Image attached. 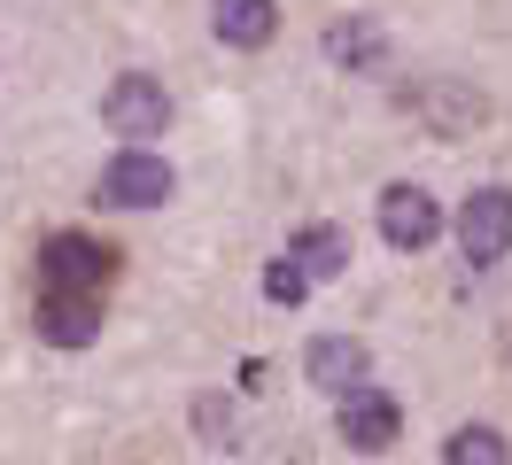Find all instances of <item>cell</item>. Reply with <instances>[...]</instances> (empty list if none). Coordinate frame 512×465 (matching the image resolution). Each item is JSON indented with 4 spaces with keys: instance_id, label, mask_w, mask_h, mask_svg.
<instances>
[{
    "instance_id": "cell-4",
    "label": "cell",
    "mask_w": 512,
    "mask_h": 465,
    "mask_svg": "<svg viewBox=\"0 0 512 465\" xmlns=\"http://www.w3.org/2000/svg\"><path fill=\"white\" fill-rule=\"evenodd\" d=\"M117 272V256L86 233H47L39 241V287H78V295H101Z\"/></svg>"
},
{
    "instance_id": "cell-7",
    "label": "cell",
    "mask_w": 512,
    "mask_h": 465,
    "mask_svg": "<svg viewBox=\"0 0 512 465\" xmlns=\"http://www.w3.org/2000/svg\"><path fill=\"white\" fill-rule=\"evenodd\" d=\"M39 341L55 349H86L101 334V295H78V287H39Z\"/></svg>"
},
{
    "instance_id": "cell-8",
    "label": "cell",
    "mask_w": 512,
    "mask_h": 465,
    "mask_svg": "<svg viewBox=\"0 0 512 465\" xmlns=\"http://www.w3.org/2000/svg\"><path fill=\"white\" fill-rule=\"evenodd\" d=\"M404 101H412V117L435 124L443 140H458V132H474V124L489 117V101H481L474 86H458V78H427V86H412Z\"/></svg>"
},
{
    "instance_id": "cell-1",
    "label": "cell",
    "mask_w": 512,
    "mask_h": 465,
    "mask_svg": "<svg viewBox=\"0 0 512 465\" xmlns=\"http://www.w3.org/2000/svg\"><path fill=\"white\" fill-rule=\"evenodd\" d=\"M101 124L117 132V140H163V124H171V93H163V78H148V70H125L117 86L101 93Z\"/></svg>"
},
{
    "instance_id": "cell-3",
    "label": "cell",
    "mask_w": 512,
    "mask_h": 465,
    "mask_svg": "<svg viewBox=\"0 0 512 465\" xmlns=\"http://www.w3.org/2000/svg\"><path fill=\"white\" fill-rule=\"evenodd\" d=\"M334 427H342V442H350L357 458H381V450H396V434H404V411H396V396L388 388H350V396H334Z\"/></svg>"
},
{
    "instance_id": "cell-9",
    "label": "cell",
    "mask_w": 512,
    "mask_h": 465,
    "mask_svg": "<svg viewBox=\"0 0 512 465\" xmlns=\"http://www.w3.org/2000/svg\"><path fill=\"white\" fill-rule=\"evenodd\" d=\"M303 372H311V388H326V396H350V388H365L373 357H365V341H350V334H319L311 357H303Z\"/></svg>"
},
{
    "instance_id": "cell-2",
    "label": "cell",
    "mask_w": 512,
    "mask_h": 465,
    "mask_svg": "<svg viewBox=\"0 0 512 465\" xmlns=\"http://www.w3.org/2000/svg\"><path fill=\"white\" fill-rule=\"evenodd\" d=\"M458 256L466 264H505L512 256V186H474L458 202Z\"/></svg>"
},
{
    "instance_id": "cell-14",
    "label": "cell",
    "mask_w": 512,
    "mask_h": 465,
    "mask_svg": "<svg viewBox=\"0 0 512 465\" xmlns=\"http://www.w3.org/2000/svg\"><path fill=\"white\" fill-rule=\"evenodd\" d=\"M303 295H311V272H303V256L288 248V256H280V264L264 272V303H288V310H295Z\"/></svg>"
},
{
    "instance_id": "cell-6",
    "label": "cell",
    "mask_w": 512,
    "mask_h": 465,
    "mask_svg": "<svg viewBox=\"0 0 512 465\" xmlns=\"http://www.w3.org/2000/svg\"><path fill=\"white\" fill-rule=\"evenodd\" d=\"M435 233H443V202H435L427 186L396 179V186L381 194V241H388V248H404V256H419Z\"/></svg>"
},
{
    "instance_id": "cell-5",
    "label": "cell",
    "mask_w": 512,
    "mask_h": 465,
    "mask_svg": "<svg viewBox=\"0 0 512 465\" xmlns=\"http://www.w3.org/2000/svg\"><path fill=\"white\" fill-rule=\"evenodd\" d=\"M171 163L148 148H125V155H109V171H101V202H117V210H163L171 202Z\"/></svg>"
},
{
    "instance_id": "cell-13",
    "label": "cell",
    "mask_w": 512,
    "mask_h": 465,
    "mask_svg": "<svg viewBox=\"0 0 512 465\" xmlns=\"http://www.w3.org/2000/svg\"><path fill=\"white\" fill-rule=\"evenodd\" d=\"M443 465H512V442L497 427H458L443 442Z\"/></svg>"
},
{
    "instance_id": "cell-12",
    "label": "cell",
    "mask_w": 512,
    "mask_h": 465,
    "mask_svg": "<svg viewBox=\"0 0 512 465\" xmlns=\"http://www.w3.org/2000/svg\"><path fill=\"white\" fill-rule=\"evenodd\" d=\"M288 248L303 256V272H311V279L350 272V233H342V225H303V233H295Z\"/></svg>"
},
{
    "instance_id": "cell-10",
    "label": "cell",
    "mask_w": 512,
    "mask_h": 465,
    "mask_svg": "<svg viewBox=\"0 0 512 465\" xmlns=\"http://www.w3.org/2000/svg\"><path fill=\"white\" fill-rule=\"evenodd\" d=\"M210 31L225 47H264L280 31V0H210Z\"/></svg>"
},
{
    "instance_id": "cell-11",
    "label": "cell",
    "mask_w": 512,
    "mask_h": 465,
    "mask_svg": "<svg viewBox=\"0 0 512 465\" xmlns=\"http://www.w3.org/2000/svg\"><path fill=\"white\" fill-rule=\"evenodd\" d=\"M326 55L350 62V70H381L388 62V31L373 16H342V24H326Z\"/></svg>"
}]
</instances>
